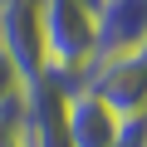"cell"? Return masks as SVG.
Masks as SVG:
<instances>
[{
	"instance_id": "obj_8",
	"label": "cell",
	"mask_w": 147,
	"mask_h": 147,
	"mask_svg": "<svg viewBox=\"0 0 147 147\" xmlns=\"http://www.w3.org/2000/svg\"><path fill=\"white\" fill-rule=\"evenodd\" d=\"M25 74L15 69V59L5 54V49H0V103H15V98H25Z\"/></svg>"
},
{
	"instance_id": "obj_1",
	"label": "cell",
	"mask_w": 147,
	"mask_h": 147,
	"mask_svg": "<svg viewBox=\"0 0 147 147\" xmlns=\"http://www.w3.org/2000/svg\"><path fill=\"white\" fill-rule=\"evenodd\" d=\"M39 30H44V69L79 84V74L98 54L93 5H84V0H39Z\"/></svg>"
},
{
	"instance_id": "obj_7",
	"label": "cell",
	"mask_w": 147,
	"mask_h": 147,
	"mask_svg": "<svg viewBox=\"0 0 147 147\" xmlns=\"http://www.w3.org/2000/svg\"><path fill=\"white\" fill-rule=\"evenodd\" d=\"M0 147H30V137H25V98L0 103Z\"/></svg>"
},
{
	"instance_id": "obj_4",
	"label": "cell",
	"mask_w": 147,
	"mask_h": 147,
	"mask_svg": "<svg viewBox=\"0 0 147 147\" xmlns=\"http://www.w3.org/2000/svg\"><path fill=\"white\" fill-rule=\"evenodd\" d=\"M0 49L15 59L25 79L44 74V30H39V0H0Z\"/></svg>"
},
{
	"instance_id": "obj_9",
	"label": "cell",
	"mask_w": 147,
	"mask_h": 147,
	"mask_svg": "<svg viewBox=\"0 0 147 147\" xmlns=\"http://www.w3.org/2000/svg\"><path fill=\"white\" fill-rule=\"evenodd\" d=\"M142 147H147V137H142Z\"/></svg>"
},
{
	"instance_id": "obj_3",
	"label": "cell",
	"mask_w": 147,
	"mask_h": 147,
	"mask_svg": "<svg viewBox=\"0 0 147 147\" xmlns=\"http://www.w3.org/2000/svg\"><path fill=\"white\" fill-rule=\"evenodd\" d=\"M69 88H79V84L59 79L49 69L25 84V137H30V147H69V132H64Z\"/></svg>"
},
{
	"instance_id": "obj_6",
	"label": "cell",
	"mask_w": 147,
	"mask_h": 147,
	"mask_svg": "<svg viewBox=\"0 0 147 147\" xmlns=\"http://www.w3.org/2000/svg\"><path fill=\"white\" fill-rule=\"evenodd\" d=\"M93 30H98V54H127L147 44V0H98L93 5Z\"/></svg>"
},
{
	"instance_id": "obj_5",
	"label": "cell",
	"mask_w": 147,
	"mask_h": 147,
	"mask_svg": "<svg viewBox=\"0 0 147 147\" xmlns=\"http://www.w3.org/2000/svg\"><path fill=\"white\" fill-rule=\"evenodd\" d=\"M64 132H69V147H118L123 118L98 93H88L79 84V88H69V98H64Z\"/></svg>"
},
{
	"instance_id": "obj_2",
	"label": "cell",
	"mask_w": 147,
	"mask_h": 147,
	"mask_svg": "<svg viewBox=\"0 0 147 147\" xmlns=\"http://www.w3.org/2000/svg\"><path fill=\"white\" fill-rule=\"evenodd\" d=\"M79 84L88 93H98L118 118H132V113H147V44L127 49V54H103L93 59Z\"/></svg>"
}]
</instances>
